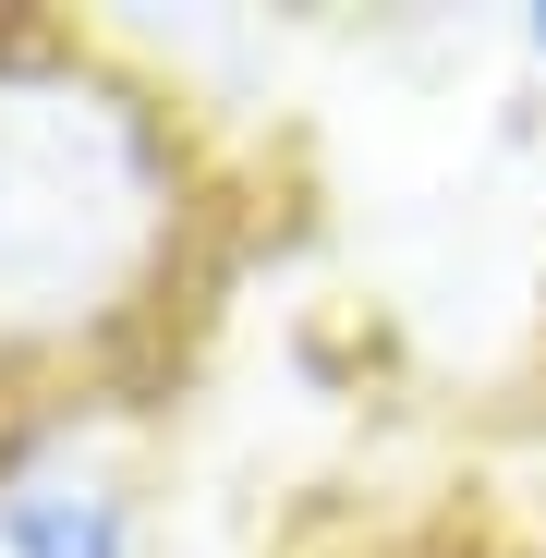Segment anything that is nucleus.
Instances as JSON below:
<instances>
[{"mask_svg": "<svg viewBox=\"0 0 546 558\" xmlns=\"http://www.w3.org/2000/svg\"><path fill=\"white\" fill-rule=\"evenodd\" d=\"M146 134L110 98L73 85H13L0 98V304L61 316L85 279H110L146 231Z\"/></svg>", "mask_w": 546, "mask_h": 558, "instance_id": "1", "label": "nucleus"}, {"mask_svg": "<svg viewBox=\"0 0 546 558\" xmlns=\"http://www.w3.org/2000/svg\"><path fill=\"white\" fill-rule=\"evenodd\" d=\"M0 546L13 558H134L110 486H85V474H25L0 498Z\"/></svg>", "mask_w": 546, "mask_h": 558, "instance_id": "2", "label": "nucleus"}, {"mask_svg": "<svg viewBox=\"0 0 546 558\" xmlns=\"http://www.w3.org/2000/svg\"><path fill=\"white\" fill-rule=\"evenodd\" d=\"M534 61H546V13H534Z\"/></svg>", "mask_w": 546, "mask_h": 558, "instance_id": "3", "label": "nucleus"}]
</instances>
